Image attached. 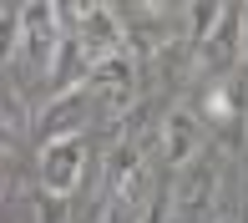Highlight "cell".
<instances>
[{
    "mask_svg": "<svg viewBox=\"0 0 248 223\" xmlns=\"http://www.w3.org/2000/svg\"><path fill=\"white\" fill-rule=\"evenodd\" d=\"M20 51V5H5L0 10V66Z\"/></svg>",
    "mask_w": 248,
    "mask_h": 223,
    "instance_id": "obj_12",
    "label": "cell"
},
{
    "mask_svg": "<svg viewBox=\"0 0 248 223\" xmlns=\"http://www.w3.org/2000/svg\"><path fill=\"white\" fill-rule=\"evenodd\" d=\"M86 177V137H66L41 147V193L51 198H71Z\"/></svg>",
    "mask_w": 248,
    "mask_h": 223,
    "instance_id": "obj_2",
    "label": "cell"
},
{
    "mask_svg": "<svg viewBox=\"0 0 248 223\" xmlns=\"http://www.w3.org/2000/svg\"><path fill=\"white\" fill-rule=\"evenodd\" d=\"M218 223H233V218H218Z\"/></svg>",
    "mask_w": 248,
    "mask_h": 223,
    "instance_id": "obj_17",
    "label": "cell"
},
{
    "mask_svg": "<svg viewBox=\"0 0 248 223\" xmlns=\"http://www.w3.org/2000/svg\"><path fill=\"white\" fill-rule=\"evenodd\" d=\"M213 198H218V167H213L208 158L187 162L183 173H177V183H172V213L187 218V223H198L202 213H208Z\"/></svg>",
    "mask_w": 248,
    "mask_h": 223,
    "instance_id": "obj_6",
    "label": "cell"
},
{
    "mask_svg": "<svg viewBox=\"0 0 248 223\" xmlns=\"http://www.w3.org/2000/svg\"><path fill=\"white\" fill-rule=\"evenodd\" d=\"M202 117L208 127H223V132H238L248 122V86L238 76L228 81H208V96H202Z\"/></svg>",
    "mask_w": 248,
    "mask_h": 223,
    "instance_id": "obj_8",
    "label": "cell"
},
{
    "mask_svg": "<svg viewBox=\"0 0 248 223\" xmlns=\"http://www.w3.org/2000/svg\"><path fill=\"white\" fill-rule=\"evenodd\" d=\"M132 218H137V213H127L122 203H107V208H101V218H96V223H132Z\"/></svg>",
    "mask_w": 248,
    "mask_h": 223,
    "instance_id": "obj_14",
    "label": "cell"
},
{
    "mask_svg": "<svg viewBox=\"0 0 248 223\" xmlns=\"http://www.w3.org/2000/svg\"><path fill=\"white\" fill-rule=\"evenodd\" d=\"M238 61H243V5H228L218 31L198 46V66L208 71V81H228Z\"/></svg>",
    "mask_w": 248,
    "mask_h": 223,
    "instance_id": "obj_3",
    "label": "cell"
},
{
    "mask_svg": "<svg viewBox=\"0 0 248 223\" xmlns=\"http://www.w3.org/2000/svg\"><path fill=\"white\" fill-rule=\"evenodd\" d=\"M92 102H86V92H71V96H51L46 112H41L36 132H41V147L46 142H66V137H86V112Z\"/></svg>",
    "mask_w": 248,
    "mask_h": 223,
    "instance_id": "obj_7",
    "label": "cell"
},
{
    "mask_svg": "<svg viewBox=\"0 0 248 223\" xmlns=\"http://www.w3.org/2000/svg\"><path fill=\"white\" fill-rule=\"evenodd\" d=\"M26 127H31V112L20 102V92L10 81H0V147H16L26 137Z\"/></svg>",
    "mask_w": 248,
    "mask_h": 223,
    "instance_id": "obj_10",
    "label": "cell"
},
{
    "mask_svg": "<svg viewBox=\"0 0 248 223\" xmlns=\"http://www.w3.org/2000/svg\"><path fill=\"white\" fill-rule=\"evenodd\" d=\"M0 198H5V167H0Z\"/></svg>",
    "mask_w": 248,
    "mask_h": 223,
    "instance_id": "obj_16",
    "label": "cell"
},
{
    "mask_svg": "<svg viewBox=\"0 0 248 223\" xmlns=\"http://www.w3.org/2000/svg\"><path fill=\"white\" fill-rule=\"evenodd\" d=\"M223 0H193V5L183 10L187 16V41H193V46H202V41L213 36V31H218V20H223Z\"/></svg>",
    "mask_w": 248,
    "mask_h": 223,
    "instance_id": "obj_11",
    "label": "cell"
},
{
    "mask_svg": "<svg viewBox=\"0 0 248 223\" xmlns=\"http://www.w3.org/2000/svg\"><path fill=\"white\" fill-rule=\"evenodd\" d=\"M76 41L86 46L92 61L127 51V31L117 26V10H111V5H92V10H86V26H81V36H76Z\"/></svg>",
    "mask_w": 248,
    "mask_h": 223,
    "instance_id": "obj_9",
    "label": "cell"
},
{
    "mask_svg": "<svg viewBox=\"0 0 248 223\" xmlns=\"http://www.w3.org/2000/svg\"><path fill=\"white\" fill-rule=\"evenodd\" d=\"M61 26H56V0H31V5H20V56H26L31 66H46L56 61V51H61Z\"/></svg>",
    "mask_w": 248,
    "mask_h": 223,
    "instance_id": "obj_4",
    "label": "cell"
},
{
    "mask_svg": "<svg viewBox=\"0 0 248 223\" xmlns=\"http://www.w3.org/2000/svg\"><path fill=\"white\" fill-rule=\"evenodd\" d=\"M243 56H248V5H243Z\"/></svg>",
    "mask_w": 248,
    "mask_h": 223,
    "instance_id": "obj_15",
    "label": "cell"
},
{
    "mask_svg": "<svg viewBox=\"0 0 248 223\" xmlns=\"http://www.w3.org/2000/svg\"><path fill=\"white\" fill-rule=\"evenodd\" d=\"M86 102L101 107L107 117H122V112H132V102H137V61H132L127 51L117 56H101V61H92V71H86Z\"/></svg>",
    "mask_w": 248,
    "mask_h": 223,
    "instance_id": "obj_1",
    "label": "cell"
},
{
    "mask_svg": "<svg viewBox=\"0 0 248 223\" xmlns=\"http://www.w3.org/2000/svg\"><path fill=\"white\" fill-rule=\"evenodd\" d=\"M71 198H51V193H36V223H71Z\"/></svg>",
    "mask_w": 248,
    "mask_h": 223,
    "instance_id": "obj_13",
    "label": "cell"
},
{
    "mask_svg": "<svg viewBox=\"0 0 248 223\" xmlns=\"http://www.w3.org/2000/svg\"><path fill=\"white\" fill-rule=\"evenodd\" d=\"M157 142H162V162L183 173L187 162L202 158V117H198V112H187V107L167 112L162 127H157Z\"/></svg>",
    "mask_w": 248,
    "mask_h": 223,
    "instance_id": "obj_5",
    "label": "cell"
}]
</instances>
